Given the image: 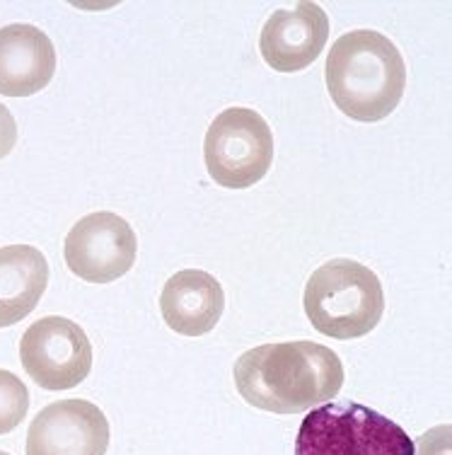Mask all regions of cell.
Instances as JSON below:
<instances>
[{"label":"cell","mask_w":452,"mask_h":455,"mask_svg":"<svg viewBox=\"0 0 452 455\" xmlns=\"http://www.w3.org/2000/svg\"><path fill=\"white\" fill-rule=\"evenodd\" d=\"M324 80L334 105L346 116L383 122L400 107L407 66L392 39L373 29H356L334 42Z\"/></svg>","instance_id":"7a4b0ae2"},{"label":"cell","mask_w":452,"mask_h":455,"mask_svg":"<svg viewBox=\"0 0 452 455\" xmlns=\"http://www.w3.org/2000/svg\"><path fill=\"white\" fill-rule=\"evenodd\" d=\"M203 158L210 180L226 189H250L269 172L274 136L264 116L247 107H230L209 126Z\"/></svg>","instance_id":"5b68a950"},{"label":"cell","mask_w":452,"mask_h":455,"mask_svg":"<svg viewBox=\"0 0 452 455\" xmlns=\"http://www.w3.org/2000/svg\"><path fill=\"white\" fill-rule=\"evenodd\" d=\"M27 376L44 390H70L92 371V344L85 330L68 317L36 320L20 341Z\"/></svg>","instance_id":"8992f818"},{"label":"cell","mask_w":452,"mask_h":455,"mask_svg":"<svg viewBox=\"0 0 452 455\" xmlns=\"http://www.w3.org/2000/svg\"><path fill=\"white\" fill-rule=\"evenodd\" d=\"M49 283V262L36 247H0V327L25 320Z\"/></svg>","instance_id":"7c38bea8"},{"label":"cell","mask_w":452,"mask_h":455,"mask_svg":"<svg viewBox=\"0 0 452 455\" xmlns=\"http://www.w3.org/2000/svg\"><path fill=\"white\" fill-rule=\"evenodd\" d=\"M0 455H8V453H3V451H0Z\"/></svg>","instance_id":"2e32d148"},{"label":"cell","mask_w":452,"mask_h":455,"mask_svg":"<svg viewBox=\"0 0 452 455\" xmlns=\"http://www.w3.org/2000/svg\"><path fill=\"white\" fill-rule=\"evenodd\" d=\"M29 410V390L15 373L0 371V436L15 431Z\"/></svg>","instance_id":"4fadbf2b"},{"label":"cell","mask_w":452,"mask_h":455,"mask_svg":"<svg viewBox=\"0 0 452 455\" xmlns=\"http://www.w3.org/2000/svg\"><path fill=\"white\" fill-rule=\"evenodd\" d=\"M303 303L317 332L358 339L383 320L385 291L373 269L353 259H331L313 272Z\"/></svg>","instance_id":"3957f363"},{"label":"cell","mask_w":452,"mask_h":455,"mask_svg":"<svg viewBox=\"0 0 452 455\" xmlns=\"http://www.w3.org/2000/svg\"><path fill=\"white\" fill-rule=\"evenodd\" d=\"M235 386L257 410L300 414L339 395L344 366L337 351L317 341L264 344L237 359Z\"/></svg>","instance_id":"6da1fadb"},{"label":"cell","mask_w":452,"mask_h":455,"mask_svg":"<svg viewBox=\"0 0 452 455\" xmlns=\"http://www.w3.org/2000/svg\"><path fill=\"white\" fill-rule=\"evenodd\" d=\"M226 293L220 281L201 269H182L170 276L160 293V313L170 330L184 337L209 334L223 317Z\"/></svg>","instance_id":"8fae6325"},{"label":"cell","mask_w":452,"mask_h":455,"mask_svg":"<svg viewBox=\"0 0 452 455\" xmlns=\"http://www.w3.org/2000/svg\"><path fill=\"white\" fill-rule=\"evenodd\" d=\"M109 421L87 400H61L44 407L27 431V455H105Z\"/></svg>","instance_id":"ba28073f"},{"label":"cell","mask_w":452,"mask_h":455,"mask_svg":"<svg viewBox=\"0 0 452 455\" xmlns=\"http://www.w3.org/2000/svg\"><path fill=\"white\" fill-rule=\"evenodd\" d=\"M56 73V49L35 25L0 29V95L29 97L42 92Z\"/></svg>","instance_id":"30bf717a"},{"label":"cell","mask_w":452,"mask_h":455,"mask_svg":"<svg viewBox=\"0 0 452 455\" xmlns=\"http://www.w3.org/2000/svg\"><path fill=\"white\" fill-rule=\"evenodd\" d=\"M296 455H416L397 421L356 403L314 407L300 424Z\"/></svg>","instance_id":"277c9868"},{"label":"cell","mask_w":452,"mask_h":455,"mask_svg":"<svg viewBox=\"0 0 452 455\" xmlns=\"http://www.w3.org/2000/svg\"><path fill=\"white\" fill-rule=\"evenodd\" d=\"M139 252L133 228L112 211H97L70 228L63 257L78 279L109 283L131 272Z\"/></svg>","instance_id":"52a82bcc"},{"label":"cell","mask_w":452,"mask_h":455,"mask_svg":"<svg viewBox=\"0 0 452 455\" xmlns=\"http://www.w3.org/2000/svg\"><path fill=\"white\" fill-rule=\"evenodd\" d=\"M18 143V124L5 105H0V158L10 156V150Z\"/></svg>","instance_id":"9a60e30c"},{"label":"cell","mask_w":452,"mask_h":455,"mask_svg":"<svg viewBox=\"0 0 452 455\" xmlns=\"http://www.w3.org/2000/svg\"><path fill=\"white\" fill-rule=\"evenodd\" d=\"M329 39V18L317 3L276 10L261 29L264 61L279 73H297L317 61Z\"/></svg>","instance_id":"9c48e42d"},{"label":"cell","mask_w":452,"mask_h":455,"mask_svg":"<svg viewBox=\"0 0 452 455\" xmlns=\"http://www.w3.org/2000/svg\"><path fill=\"white\" fill-rule=\"evenodd\" d=\"M450 424L445 427H435L428 434L418 438V455H450Z\"/></svg>","instance_id":"5bb4252c"}]
</instances>
